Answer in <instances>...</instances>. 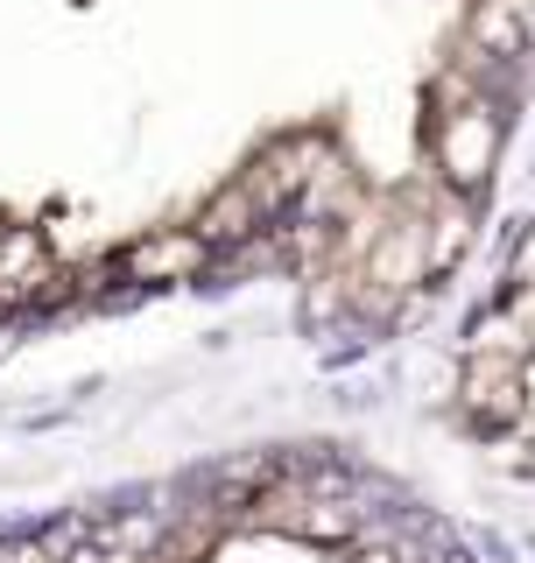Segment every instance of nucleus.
<instances>
[{
    "mask_svg": "<svg viewBox=\"0 0 535 563\" xmlns=\"http://www.w3.org/2000/svg\"><path fill=\"white\" fill-rule=\"evenodd\" d=\"M522 275L535 282V233H528V246H522Z\"/></svg>",
    "mask_w": 535,
    "mask_h": 563,
    "instance_id": "20e7f679",
    "label": "nucleus"
},
{
    "mask_svg": "<svg viewBox=\"0 0 535 563\" xmlns=\"http://www.w3.org/2000/svg\"><path fill=\"white\" fill-rule=\"evenodd\" d=\"M487 163H493V120H487V106L444 113V128H437V169L458 176V184H472Z\"/></svg>",
    "mask_w": 535,
    "mask_h": 563,
    "instance_id": "f257e3e1",
    "label": "nucleus"
},
{
    "mask_svg": "<svg viewBox=\"0 0 535 563\" xmlns=\"http://www.w3.org/2000/svg\"><path fill=\"white\" fill-rule=\"evenodd\" d=\"M198 261H205V240H198V233H170V240H149V246H134V275H149V282L190 275Z\"/></svg>",
    "mask_w": 535,
    "mask_h": 563,
    "instance_id": "7ed1b4c3",
    "label": "nucleus"
},
{
    "mask_svg": "<svg viewBox=\"0 0 535 563\" xmlns=\"http://www.w3.org/2000/svg\"><path fill=\"white\" fill-rule=\"evenodd\" d=\"M43 275H50V254H43L35 233H8V240H0V296H29Z\"/></svg>",
    "mask_w": 535,
    "mask_h": 563,
    "instance_id": "f03ea898",
    "label": "nucleus"
}]
</instances>
